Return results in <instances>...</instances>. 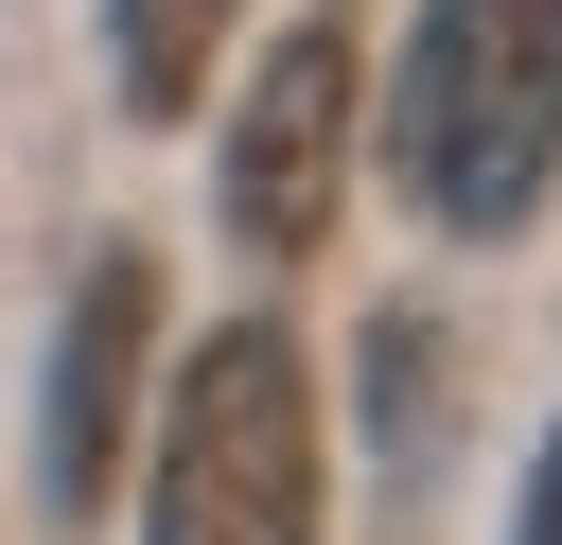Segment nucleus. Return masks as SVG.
<instances>
[{"instance_id":"obj_1","label":"nucleus","mask_w":562,"mask_h":545,"mask_svg":"<svg viewBox=\"0 0 562 545\" xmlns=\"http://www.w3.org/2000/svg\"><path fill=\"white\" fill-rule=\"evenodd\" d=\"M386 176L457 246L527 229L562 176V0H422L386 70Z\"/></svg>"},{"instance_id":"obj_2","label":"nucleus","mask_w":562,"mask_h":545,"mask_svg":"<svg viewBox=\"0 0 562 545\" xmlns=\"http://www.w3.org/2000/svg\"><path fill=\"white\" fill-rule=\"evenodd\" d=\"M140 545H316V369L281 316H228L176 369L158 475H140Z\"/></svg>"},{"instance_id":"obj_3","label":"nucleus","mask_w":562,"mask_h":545,"mask_svg":"<svg viewBox=\"0 0 562 545\" xmlns=\"http://www.w3.org/2000/svg\"><path fill=\"white\" fill-rule=\"evenodd\" d=\"M351 193V18H281V53L246 70L228 105V158H211V211L246 264H299Z\"/></svg>"},{"instance_id":"obj_4","label":"nucleus","mask_w":562,"mask_h":545,"mask_svg":"<svg viewBox=\"0 0 562 545\" xmlns=\"http://www.w3.org/2000/svg\"><path fill=\"white\" fill-rule=\"evenodd\" d=\"M140 352H158V264L140 246H88L70 281V334H53V404H35V492L88 527L140 457Z\"/></svg>"},{"instance_id":"obj_5","label":"nucleus","mask_w":562,"mask_h":545,"mask_svg":"<svg viewBox=\"0 0 562 545\" xmlns=\"http://www.w3.org/2000/svg\"><path fill=\"white\" fill-rule=\"evenodd\" d=\"M228 18H246V0H105V35H123V105H140V123H193L211 70H228Z\"/></svg>"},{"instance_id":"obj_6","label":"nucleus","mask_w":562,"mask_h":545,"mask_svg":"<svg viewBox=\"0 0 562 545\" xmlns=\"http://www.w3.org/2000/svg\"><path fill=\"white\" fill-rule=\"evenodd\" d=\"M509 545H562V422H544V457H527V510H509Z\"/></svg>"}]
</instances>
